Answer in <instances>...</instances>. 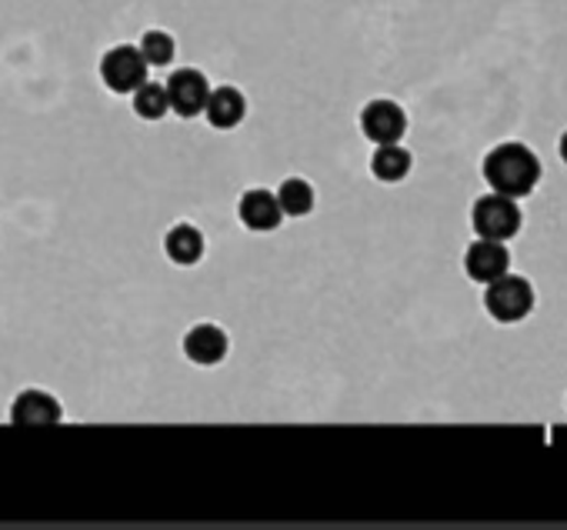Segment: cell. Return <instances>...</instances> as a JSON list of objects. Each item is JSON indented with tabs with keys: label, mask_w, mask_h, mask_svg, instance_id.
<instances>
[{
	"label": "cell",
	"mask_w": 567,
	"mask_h": 530,
	"mask_svg": "<svg viewBox=\"0 0 567 530\" xmlns=\"http://www.w3.org/2000/svg\"><path fill=\"white\" fill-rule=\"evenodd\" d=\"M484 181L504 198H528L541 181V160L531 147L508 140L484 157Z\"/></svg>",
	"instance_id": "cell-1"
},
{
	"label": "cell",
	"mask_w": 567,
	"mask_h": 530,
	"mask_svg": "<svg viewBox=\"0 0 567 530\" xmlns=\"http://www.w3.org/2000/svg\"><path fill=\"white\" fill-rule=\"evenodd\" d=\"M521 207L514 198H504V194H484L474 201V211H470V227L477 237L484 240H511L518 230H521Z\"/></svg>",
	"instance_id": "cell-2"
},
{
	"label": "cell",
	"mask_w": 567,
	"mask_h": 530,
	"mask_svg": "<svg viewBox=\"0 0 567 530\" xmlns=\"http://www.w3.org/2000/svg\"><path fill=\"white\" fill-rule=\"evenodd\" d=\"M484 307L498 324H518L534 311V287L518 274H501L484 291Z\"/></svg>",
	"instance_id": "cell-3"
},
{
	"label": "cell",
	"mask_w": 567,
	"mask_h": 530,
	"mask_svg": "<svg viewBox=\"0 0 567 530\" xmlns=\"http://www.w3.org/2000/svg\"><path fill=\"white\" fill-rule=\"evenodd\" d=\"M147 60L140 54V47L134 44H117L101 57V80L107 91L114 94H134L137 87L147 80Z\"/></svg>",
	"instance_id": "cell-4"
},
{
	"label": "cell",
	"mask_w": 567,
	"mask_h": 530,
	"mask_svg": "<svg viewBox=\"0 0 567 530\" xmlns=\"http://www.w3.org/2000/svg\"><path fill=\"white\" fill-rule=\"evenodd\" d=\"M165 87H168L171 111L178 117H197V114H204V104H207V94H211V80L197 67L174 70Z\"/></svg>",
	"instance_id": "cell-5"
},
{
	"label": "cell",
	"mask_w": 567,
	"mask_h": 530,
	"mask_svg": "<svg viewBox=\"0 0 567 530\" xmlns=\"http://www.w3.org/2000/svg\"><path fill=\"white\" fill-rule=\"evenodd\" d=\"M361 131L374 144H397L404 131H408V114L400 111V104L377 98L361 111Z\"/></svg>",
	"instance_id": "cell-6"
},
{
	"label": "cell",
	"mask_w": 567,
	"mask_h": 530,
	"mask_svg": "<svg viewBox=\"0 0 567 530\" xmlns=\"http://www.w3.org/2000/svg\"><path fill=\"white\" fill-rule=\"evenodd\" d=\"M508 268H511V253H508L504 240H484L480 237L464 253V271L477 284H491L495 278L508 274Z\"/></svg>",
	"instance_id": "cell-7"
},
{
	"label": "cell",
	"mask_w": 567,
	"mask_h": 530,
	"mask_svg": "<svg viewBox=\"0 0 567 530\" xmlns=\"http://www.w3.org/2000/svg\"><path fill=\"white\" fill-rule=\"evenodd\" d=\"M237 217H240V224H245L248 230H254V234L277 230L281 221H284L281 204H277V194H271L264 188H254V191H248L245 198H240Z\"/></svg>",
	"instance_id": "cell-8"
},
{
	"label": "cell",
	"mask_w": 567,
	"mask_h": 530,
	"mask_svg": "<svg viewBox=\"0 0 567 530\" xmlns=\"http://www.w3.org/2000/svg\"><path fill=\"white\" fill-rule=\"evenodd\" d=\"M11 420L18 427H50L60 420V404L47 391H21L11 404Z\"/></svg>",
	"instance_id": "cell-9"
},
{
	"label": "cell",
	"mask_w": 567,
	"mask_h": 530,
	"mask_svg": "<svg viewBox=\"0 0 567 530\" xmlns=\"http://www.w3.org/2000/svg\"><path fill=\"white\" fill-rule=\"evenodd\" d=\"M248 114V101L245 94L237 91V87H211V94H207V104H204V117L211 127L217 131H234L240 121H245Z\"/></svg>",
	"instance_id": "cell-10"
},
{
	"label": "cell",
	"mask_w": 567,
	"mask_h": 530,
	"mask_svg": "<svg viewBox=\"0 0 567 530\" xmlns=\"http://www.w3.org/2000/svg\"><path fill=\"white\" fill-rule=\"evenodd\" d=\"M184 353L201 368H214L227 358V334L217 324H197L184 337Z\"/></svg>",
	"instance_id": "cell-11"
},
{
	"label": "cell",
	"mask_w": 567,
	"mask_h": 530,
	"mask_svg": "<svg viewBox=\"0 0 567 530\" xmlns=\"http://www.w3.org/2000/svg\"><path fill=\"white\" fill-rule=\"evenodd\" d=\"M165 250H168V257L178 263V268H194V263L204 257V234L194 224H178V227L168 230Z\"/></svg>",
	"instance_id": "cell-12"
},
{
	"label": "cell",
	"mask_w": 567,
	"mask_h": 530,
	"mask_svg": "<svg viewBox=\"0 0 567 530\" xmlns=\"http://www.w3.org/2000/svg\"><path fill=\"white\" fill-rule=\"evenodd\" d=\"M371 173L384 184H397L411 173V154L400 144H377V150L371 157Z\"/></svg>",
	"instance_id": "cell-13"
},
{
	"label": "cell",
	"mask_w": 567,
	"mask_h": 530,
	"mask_svg": "<svg viewBox=\"0 0 567 530\" xmlns=\"http://www.w3.org/2000/svg\"><path fill=\"white\" fill-rule=\"evenodd\" d=\"M168 111H171V101H168V87L165 83L144 80L134 91V114L140 121H160Z\"/></svg>",
	"instance_id": "cell-14"
},
{
	"label": "cell",
	"mask_w": 567,
	"mask_h": 530,
	"mask_svg": "<svg viewBox=\"0 0 567 530\" xmlns=\"http://www.w3.org/2000/svg\"><path fill=\"white\" fill-rule=\"evenodd\" d=\"M274 194H277L284 217H304L314 211V188L307 181H300V177H287Z\"/></svg>",
	"instance_id": "cell-15"
},
{
	"label": "cell",
	"mask_w": 567,
	"mask_h": 530,
	"mask_svg": "<svg viewBox=\"0 0 567 530\" xmlns=\"http://www.w3.org/2000/svg\"><path fill=\"white\" fill-rule=\"evenodd\" d=\"M174 50H178V44H174V37H171L168 31H147V34L140 37V54H144V60L154 64V67L171 64V60H174Z\"/></svg>",
	"instance_id": "cell-16"
},
{
	"label": "cell",
	"mask_w": 567,
	"mask_h": 530,
	"mask_svg": "<svg viewBox=\"0 0 567 530\" xmlns=\"http://www.w3.org/2000/svg\"><path fill=\"white\" fill-rule=\"evenodd\" d=\"M560 160L567 163V131H564V137H560Z\"/></svg>",
	"instance_id": "cell-17"
}]
</instances>
